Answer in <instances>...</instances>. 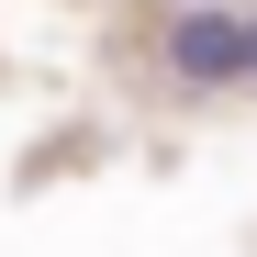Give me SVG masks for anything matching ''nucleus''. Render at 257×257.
<instances>
[{
	"instance_id": "f257e3e1",
	"label": "nucleus",
	"mask_w": 257,
	"mask_h": 257,
	"mask_svg": "<svg viewBox=\"0 0 257 257\" xmlns=\"http://www.w3.org/2000/svg\"><path fill=\"white\" fill-rule=\"evenodd\" d=\"M168 67H179L190 90H224V78H235V12L179 0V23H168Z\"/></svg>"
},
{
	"instance_id": "f03ea898",
	"label": "nucleus",
	"mask_w": 257,
	"mask_h": 257,
	"mask_svg": "<svg viewBox=\"0 0 257 257\" xmlns=\"http://www.w3.org/2000/svg\"><path fill=\"white\" fill-rule=\"evenodd\" d=\"M235 78H257V12H235Z\"/></svg>"
}]
</instances>
